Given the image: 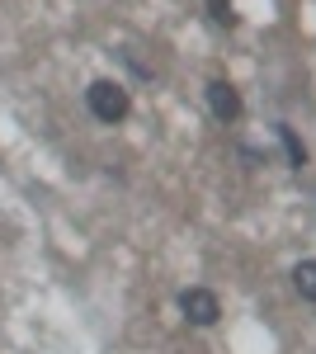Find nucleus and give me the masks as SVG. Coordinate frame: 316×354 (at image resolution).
Listing matches in <instances>:
<instances>
[{
	"instance_id": "f257e3e1",
	"label": "nucleus",
	"mask_w": 316,
	"mask_h": 354,
	"mask_svg": "<svg viewBox=\"0 0 316 354\" xmlns=\"http://www.w3.org/2000/svg\"><path fill=\"white\" fill-rule=\"evenodd\" d=\"M85 109L95 113L100 123H123L132 113V95H128V85H118V81H109V76H100V81H90L85 85Z\"/></svg>"
},
{
	"instance_id": "f03ea898",
	"label": "nucleus",
	"mask_w": 316,
	"mask_h": 354,
	"mask_svg": "<svg viewBox=\"0 0 316 354\" xmlns=\"http://www.w3.org/2000/svg\"><path fill=\"white\" fill-rule=\"evenodd\" d=\"M180 312H185V322L189 326H198V330H208V326H217V317H222V302H217V293L212 288H185L180 293Z\"/></svg>"
},
{
	"instance_id": "7ed1b4c3",
	"label": "nucleus",
	"mask_w": 316,
	"mask_h": 354,
	"mask_svg": "<svg viewBox=\"0 0 316 354\" xmlns=\"http://www.w3.org/2000/svg\"><path fill=\"white\" fill-rule=\"evenodd\" d=\"M203 95H208V113L217 118V123H236L241 109H245V104H241V90L232 81H222V76H217V81H208V90H203Z\"/></svg>"
},
{
	"instance_id": "20e7f679",
	"label": "nucleus",
	"mask_w": 316,
	"mask_h": 354,
	"mask_svg": "<svg viewBox=\"0 0 316 354\" xmlns=\"http://www.w3.org/2000/svg\"><path fill=\"white\" fill-rule=\"evenodd\" d=\"M274 133H279V142H284V156H288V170H302V165H307V147L297 142V133H292V123H274Z\"/></svg>"
},
{
	"instance_id": "39448f33",
	"label": "nucleus",
	"mask_w": 316,
	"mask_h": 354,
	"mask_svg": "<svg viewBox=\"0 0 316 354\" xmlns=\"http://www.w3.org/2000/svg\"><path fill=\"white\" fill-rule=\"evenodd\" d=\"M292 288H297L302 302L316 307V260H297V265H292Z\"/></svg>"
},
{
	"instance_id": "423d86ee",
	"label": "nucleus",
	"mask_w": 316,
	"mask_h": 354,
	"mask_svg": "<svg viewBox=\"0 0 316 354\" xmlns=\"http://www.w3.org/2000/svg\"><path fill=\"white\" fill-rule=\"evenodd\" d=\"M208 19L217 28H236V5L232 0H208Z\"/></svg>"
}]
</instances>
